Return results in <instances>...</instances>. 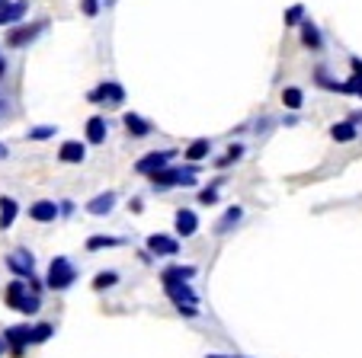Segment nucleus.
<instances>
[{"label": "nucleus", "instance_id": "2", "mask_svg": "<svg viewBox=\"0 0 362 358\" xmlns=\"http://www.w3.org/2000/svg\"><path fill=\"white\" fill-rule=\"evenodd\" d=\"M173 186H196V167H164L160 173L151 176V189L154 192H167Z\"/></svg>", "mask_w": 362, "mask_h": 358}, {"label": "nucleus", "instance_id": "15", "mask_svg": "<svg viewBox=\"0 0 362 358\" xmlns=\"http://www.w3.org/2000/svg\"><path fill=\"white\" fill-rule=\"evenodd\" d=\"M122 125H125V131H129L132 138H148L151 135V122H148V119H141L138 112H125L122 115Z\"/></svg>", "mask_w": 362, "mask_h": 358}, {"label": "nucleus", "instance_id": "7", "mask_svg": "<svg viewBox=\"0 0 362 358\" xmlns=\"http://www.w3.org/2000/svg\"><path fill=\"white\" fill-rule=\"evenodd\" d=\"M45 26H48L45 20L29 23V26H13V29L7 32V45H10V48H26L29 42L39 39V32H45Z\"/></svg>", "mask_w": 362, "mask_h": 358}, {"label": "nucleus", "instance_id": "19", "mask_svg": "<svg viewBox=\"0 0 362 358\" xmlns=\"http://www.w3.org/2000/svg\"><path fill=\"white\" fill-rule=\"evenodd\" d=\"M87 141L90 144H103V141H106V119H103V115L87 119Z\"/></svg>", "mask_w": 362, "mask_h": 358}, {"label": "nucleus", "instance_id": "13", "mask_svg": "<svg viewBox=\"0 0 362 358\" xmlns=\"http://www.w3.org/2000/svg\"><path fill=\"white\" fill-rule=\"evenodd\" d=\"M112 208H116V192H100V196H93L87 202V215H93V217L110 215Z\"/></svg>", "mask_w": 362, "mask_h": 358}, {"label": "nucleus", "instance_id": "8", "mask_svg": "<svg viewBox=\"0 0 362 358\" xmlns=\"http://www.w3.org/2000/svg\"><path fill=\"white\" fill-rule=\"evenodd\" d=\"M7 269L13 272L16 278H33L35 275V259L29 250H16L7 256Z\"/></svg>", "mask_w": 362, "mask_h": 358}, {"label": "nucleus", "instance_id": "17", "mask_svg": "<svg viewBox=\"0 0 362 358\" xmlns=\"http://www.w3.org/2000/svg\"><path fill=\"white\" fill-rule=\"evenodd\" d=\"M189 278H196V269H192V265H167V269L160 272V282H164V285L189 282Z\"/></svg>", "mask_w": 362, "mask_h": 358}, {"label": "nucleus", "instance_id": "36", "mask_svg": "<svg viewBox=\"0 0 362 358\" xmlns=\"http://www.w3.org/2000/svg\"><path fill=\"white\" fill-rule=\"evenodd\" d=\"M353 74L362 77V61H359V58H353Z\"/></svg>", "mask_w": 362, "mask_h": 358}, {"label": "nucleus", "instance_id": "32", "mask_svg": "<svg viewBox=\"0 0 362 358\" xmlns=\"http://www.w3.org/2000/svg\"><path fill=\"white\" fill-rule=\"evenodd\" d=\"M81 10L83 16H96L100 13V0H81Z\"/></svg>", "mask_w": 362, "mask_h": 358}, {"label": "nucleus", "instance_id": "30", "mask_svg": "<svg viewBox=\"0 0 362 358\" xmlns=\"http://www.w3.org/2000/svg\"><path fill=\"white\" fill-rule=\"evenodd\" d=\"M240 157H244V148H240V144H231V148H228V154L218 160V167H231V163H238Z\"/></svg>", "mask_w": 362, "mask_h": 358}, {"label": "nucleus", "instance_id": "21", "mask_svg": "<svg viewBox=\"0 0 362 358\" xmlns=\"http://www.w3.org/2000/svg\"><path fill=\"white\" fill-rule=\"evenodd\" d=\"M112 246H125L122 237H106V234H96L87 240V250L96 253V250H112Z\"/></svg>", "mask_w": 362, "mask_h": 358}, {"label": "nucleus", "instance_id": "23", "mask_svg": "<svg viewBox=\"0 0 362 358\" xmlns=\"http://www.w3.org/2000/svg\"><path fill=\"white\" fill-rule=\"evenodd\" d=\"M209 150H212V141H209V138H196V141L186 148V160L199 163V160H205V157H209Z\"/></svg>", "mask_w": 362, "mask_h": 358}, {"label": "nucleus", "instance_id": "27", "mask_svg": "<svg viewBox=\"0 0 362 358\" xmlns=\"http://www.w3.org/2000/svg\"><path fill=\"white\" fill-rule=\"evenodd\" d=\"M55 125H35V129H29V141H48V138H55Z\"/></svg>", "mask_w": 362, "mask_h": 358}, {"label": "nucleus", "instance_id": "18", "mask_svg": "<svg viewBox=\"0 0 362 358\" xmlns=\"http://www.w3.org/2000/svg\"><path fill=\"white\" fill-rule=\"evenodd\" d=\"M16 215H20V205H16V198H10V196L0 198V227H4V230L13 227Z\"/></svg>", "mask_w": 362, "mask_h": 358}, {"label": "nucleus", "instance_id": "6", "mask_svg": "<svg viewBox=\"0 0 362 358\" xmlns=\"http://www.w3.org/2000/svg\"><path fill=\"white\" fill-rule=\"evenodd\" d=\"M173 157H177V150H151V154H144L141 160L135 163V169L141 176H154V173H160L164 167H170Z\"/></svg>", "mask_w": 362, "mask_h": 358}, {"label": "nucleus", "instance_id": "1", "mask_svg": "<svg viewBox=\"0 0 362 358\" xmlns=\"http://www.w3.org/2000/svg\"><path fill=\"white\" fill-rule=\"evenodd\" d=\"M4 304H7L10 311H20V314H39L42 301H39V294L29 288L26 278H16V282H10L7 291H4Z\"/></svg>", "mask_w": 362, "mask_h": 358}, {"label": "nucleus", "instance_id": "26", "mask_svg": "<svg viewBox=\"0 0 362 358\" xmlns=\"http://www.w3.org/2000/svg\"><path fill=\"white\" fill-rule=\"evenodd\" d=\"M52 336H55V326H52V323H35V326H33V345L48 342Z\"/></svg>", "mask_w": 362, "mask_h": 358}, {"label": "nucleus", "instance_id": "37", "mask_svg": "<svg viewBox=\"0 0 362 358\" xmlns=\"http://www.w3.org/2000/svg\"><path fill=\"white\" fill-rule=\"evenodd\" d=\"M7 154H10V150H7V144L0 141V160H4V157H7Z\"/></svg>", "mask_w": 362, "mask_h": 358}, {"label": "nucleus", "instance_id": "4", "mask_svg": "<svg viewBox=\"0 0 362 358\" xmlns=\"http://www.w3.org/2000/svg\"><path fill=\"white\" fill-rule=\"evenodd\" d=\"M87 100L93 102V106H122V102H125V90L119 87L116 80H106V83H100V87L90 90Z\"/></svg>", "mask_w": 362, "mask_h": 358}, {"label": "nucleus", "instance_id": "9", "mask_svg": "<svg viewBox=\"0 0 362 358\" xmlns=\"http://www.w3.org/2000/svg\"><path fill=\"white\" fill-rule=\"evenodd\" d=\"M148 253L151 256H177L180 244L173 240V237H167V234H151L148 237Z\"/></svg>", "mask_w": 362, "mask_h": 358}, {"label": "nucleus", "instance_id": "34", "mask_svg": "<svg viewBox=\"0 0 362 358\" xmlns=\"http://www.w3.org/2000/svg\"><path fill=\"white\" fill-rule=\"evenodd\" d=\"M26 282H29V288H33L35 294H42V278H35V275H33V278H26Z\"/></svg>", "mask_w": 362, "mask_h": 358}, {"label": "nucleus", "instance_id": "35", "mask_svg": "<svg viewBox=\"0 0 362 358\" xmlns=\"http://www.w3.org/2000/svg\"><path fill=\"white\" fill-rule=\"evenodd\" d=\"M74 211V202H62V215H71Z\"/></svg>", "mask_w": 362, "mask_h": 358}, {"label": "nucleus", "instance_id": "22", "mask_svg": "<svg viewBox=\"0 0 362 358\" xmlns=\"http://www.w3.org/2000/svg\"><path fill=\"white\" fill-rule=\"evenodd\" d=\"M356 135H359V129H356V122H353V119H349V122H337L334 129H330V138H334V141H340V144L353 141Z\"/></svg>", "mask_w": 362, "mask_h": 358}, {"label": "nucleus", "instance_id": "39", "mask_svg": "<svg viewBox=\"0 0 362 358\" xmlns=\"http://www.w3.org/2000/svg\"><path fill=\"white\" fill-rule=\"evenodd\" d=\"M7 74V61H4V58H0V77Z\"/></svg>", "mask_w": 362, "mask_h": 358}, {"label": "nucleus", "instance_id": "5", "mask_svg": "<svg viewBox=\"0 0 362 358\" xmlns=\"http://www.w3.org/2000/svg\"><path fill=\"white\" fill-rule=\"evenodd\" d=\"M4 339H7V345H10V355L23 358L26 345H33V326H29V323L7 326V330H4Z\"/></svg>", "mask_w": 362, "mask_h": 358}, {"label": "nucleus", "instance_id": "12", "mask_svg": "<svg viewBox=\"0 0 362 358\" xmlns=\"http://www.w3.org/2000/svg\"><path fill=\"white\" fill-rule=\"evenodd\" d=\"M58 215H62V205L48 202V198H42V202L29 205V217H33V221H39V224H52Z\"/></svg>", "mask_w": 362, "mask_h": 358}, {"label": "nucleus", "instance_id": "14", "mask_svg": "<svg viewBox=\"0 0 362 358\" xmlns=\"http://www.w3.org/2000/svg\"><path fill=\"white\" fill-rule=\"evenodd\" d=\"M173 224H177V234L180 237H192L199 230V215L189 208H180L177 217H173Z\"/></svg>", "mask_w": 362, "mask_h": 358}, {"label": "nucleus", "instance_id": "33", "mask_svg": "<svg viewBox=\"0 0 362 358\" xmlns=\"http://www.w3.org/2000/svg\"><path fill=\"white\" fill-rule=\"evenodd\" d=\"M177 311L183 314V317H199V307L196 304H177Z\"/></svg>", "mask_w": 362, "mask_h": 358}, {"label": "nucleus", "instance_id": "38", "mask_svg": "<svg viewBox=\"0 0 362 358\" xmlns=\"http://www.w3.org/2000/svg\"><path fill=\"white\" fill-rule=\"evenodd\" d=\"M7 349H10V345H7V339L0 336V355H4V352H7Z\"/></svg>", "mask_w": 362, "mask_h": 358}, {"label": "nucleus", "instance_id": "31", "mask_svg": "<svg viewBox=\"0 0 362 358\" xmlns=\"http://www.w3.org/2000/svg\"><path fill=\"white\" fill-rule=\"evenodd\" d=\"M301 20H305V7H301V4H295V7L286 13V26H298Z\"/></svg>", "mask_w": 362, "mask_h": 358}, {"label": "nucleus", "instance_id": "41", "mask_svg": "<svg viewBox=\"0 0 362 358\" xmlns=\"http://www.w3.org/2000/svg\"><path fill=\"white\" fill-rule=\"evenodd\" d=\"M0 109H4V100H0Z\"/></svg>", "mask_w": 362, "mask_h": 358}, {"label": "nucleus", "instance_id": "11", "mask_svg": "<svg viewBox=\"0 0 362 358\" xmlns=\"http://www.w3.org/2000/svg\"><path fill=\"white\" fill-rule=\"evenodd\" d=\"M167 297H170L173 304H199V294L192 291L189 282H173V285H164Z\"/></svg>", "mask_w": 362, "mask_h": 358}, {"label": "nucleus", "instance_id": "28", "mask_svg": "<svg viewBox=\"0 0 362 358\" xmlns=\"http://www.w3.org/2000/svg\"><path fill=\"white\" fill-rule=\"evenodd\" d=\"M116 282H119V272L110 269V272H100V275L93 278V288H96V291H106V288H112Z\"/></svg>", "mask_w": 362, "mask_h": 358}, {"label": "nucleus", "instance_id": "24", "mask_svg": "<svg viewBox=\"0 0 362 358\" xmlns=\"http://www.w3.org/2000/svg\"><path fill=\"white\" fill-rule=\"evenodd\" d=\"M301 42H305L308 48H321V32H317L315 23H301Z\"/></svg>", "mask_w": 362, "mask_h": 358}, {"label": "nucleus", "instance_id": "10", "mask_svg": "<svg viewBox=\"0 0 362 358\" xmlns=\"http://www.w3.org/2000/svg\"><path fill=\"white\" fill-rule=\"evenodd\" d=\"M26 0H0V26H13L26 16Z\"/></svg>", "mask_w": 362, "mask_h": 358}, {"label": "nucleus", "instance_id": "40", "mask_svg": "<svg viewBox=\"0 0 362 358\" xmlns=\"http://www.w3.org/2000/svg\"><path fill=\"white\" fill-rule=\"evenodd\" d=\"M205 358H240V355H205Z\"/></svg>", "mask_w": 362, "mask_h": 358}, {"label": "nucleus", "instance_id": "25", "mask_svg": "<svg viewBox=\"0 0 362 358\" xmlns=\"http://www.w3.org/2000/svg\"><path fill=\"white\" fill-rule=\"evenodd\" d=\"M282 102H286V109H301L305 106V93L298 87H286L282 90Z\"/></svg>", "mask_w": 362, "mask_h": 358}, {"label": "nucleus", "instance_id": "3", "mask_svg": "<svg viewBox=\"0 0 362 358\" xmlns=\"http://www.w3.org/2000/svg\"><path fill=\"white\" fill-rule=\"evenodd\" d=\"M77 282V269L68 256H55L52 265H48V275H45V285L52 291H68L71 285Z\"/></svg>", "mask_w": 362, "mask_h": 358}, {"label": "nucleus", "instance_id": "16", "mask_svg": "<svg viewBox=\"0 0 362 358\" xmlns=\"http://www.w3.org/2000/svg\"><path fill=\"white\" fill-rule=\"evenodd\" d=\"M83 157H87V148L81 141H64L58 148V160L62 163H83Z\"/></svg>", "mask_w": 362, "mask_h": 358}, {"label": "nucleus", "instance_id": "29", "mask_svg": "<svg viewBox=\"0 0 362 358\" xmlns=\"http://www.w3.org/2000/svg\"><path fill=\"white\" fill-rule=\"evenodd\" d=\"M221 183H225V179H215L209 189L199 192V205H215V202H218V186H221Z\"/></svg>", "mask_w": 362, "mask_h": 358}, {"label": "nucleus", "instance_id": "20", "mask_svg": "<svg viewBox=\"0 0 362 358\" xmlns=\"http://www.w3.org/2000/svg\"><path fill=\"white\" fill-rule=\"evenodd\" d=\"M240 217H244V208L240 205H234V208H228L225 215H221V221L215 224V234H228L231 227H238L240 224Z\"/></svg>", "mask_w": 362, "mask_h": 358}]
</instances>
